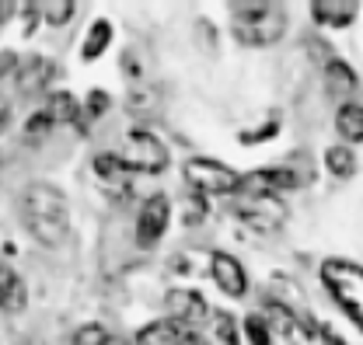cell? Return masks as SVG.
I'll use <instances>...</instances> for the list:
<instances>
[{
	"label": "cell",
	"mask_w": 363,
	"mask_h": 345,
	"mask_svg": "<svg viewBox=\"0 0 363 345\" xmlns=\"http://www.w3.org/2000/svg\"><path fill=\"white\" fill-rule=\"evenodd\" d=\"M21 216H25V227L28 234L45 244V248H56L63 244L67 230H70V210H67V196L52 185H32L21 199Z\"/></svg>",
	"instance_id": "obj_1"
},
{
	"label": "cell",
	"mask_w": 363,
	"mask_h": 345,
	"mask_svg": "<svg viewBox=\"0 0 363 345\" xmlns=\"http://www.w3.org/2000/svg\"><path fill=\"white\" fill-rule=\"evenodd\" d=\"M230 28L245 45H272L286 32V11L279 4H238Z\"/></svg>",
	"instance_id": "obj_2"
},
{
	"label": "cell",
	"mask_w": 363,
	"mask_h": 345,
	"mask_svg": "<svg viewBox=\"0 0 363 345\" xmlns=\"http://www.w3.org/2000/svg\"><path fill=\"white\" fill-rule=\"evenodd\" d=\"M321 283L332 300L346 310V317L363 332V265L346 259H328L321 265Z\"/></svg>",
	"instance_id": "obj_3"
},
{
	"label": "cell",
	"mask_w": 363,
	"mask_h": 345,
	"mask_svg": "<svg viewBox=\"0 0 363 345\" xmlns=\"http://www.w3.org/2000/svg\"><path fill=\"white\" fill-rule=\"evenodd\" d=\"M182 174H185V181H189L196 192H203V196H234V192H241V185H245V178L234 171V168H227V164L213 161V157H189Z\"/></svg>",
	"instance_id": "obj_4"
},
{
	"label": "cell",
	"mask_w": 363,
	"mask_h": 345,
	"mask_svg": "<svg viewBox=\"0 0 363 345\" xmlns=\"http://www.w3.org/2000/svg\"><path fill=\"white\" fill-rule=\"evenodd\" d=\"M126 161V168L136 174H161L168 168V150L164 143L147 130H130L126 132V154H119Z\"/></svg>",
	"instance_id": "obj_5"
},
{
	"label": "cell",
	"mask_w": 363,
	"mask_h": 345,
	"mask_svg": "<svg viewBox=\"0 0 363 345\" xmlns=\"http://www.w3.org/2000/svg\"><path fill=\"white\" fill-rule=\"evenodd\" d=\"M238 220L245 227H252L255 234H272L283 220H286V206L279 196H248L245 203H238Z\"/></svg>",
	"instance_id": "obj_6"
},
{
	"label": "cell",
	"mask_w": 363,
	"mask_h": 345,
	"mask_svg": "<svg viewBox=\"0 0 363 345\" xmlns=\"http://www.w3.org/2000/svg\"><path fill=\"white\" fill-rule=\"evenodd\" d=\"M168 220H172L168 196H150V199L140 206V216H136V241H140L143 248L157 244L161 234L168 230Z\"/></svg>",
	"instance_id": "obj_7"
},
{
	"label": "cell",
	"mask_w": 363,
	"mask_h": 345,
	"mask_svg": "<svg viewBox=\"0 0 363 345\" xmlns=\"http://www.w3.org/2000/svg\"><path fill=\"white\" fill-rule=\"evenodd\" d=\"M301 185V174L294 168H259V171L245 174V192L248 196H279L286 188H297Z\"/></svg>",
	"instance_id": "obj_8"
},
{
	"label": "cell",
	"mask_w": 363,
	"mask_h": 345,
	"mask_svg": "<svg viewBox=\"0 0 363 345\" xmlns=\"http://www.w3.org/2000/svg\"><path fill=\"white\" fill-rule=\"evenodd\" d=\"M168 310H172V321H179V324L192 328V332L213 314L210 303H206V297H203L199 290H172Z\"/></svg>",
	"instance_id": "obj_9"
},
{
	"label": "cell",
	"mask_w": 363,
	"mask_h": 345,
	"mask_svg": "<svg viewBox=\"0 0 363 345\" xmlns=\"http://www.w3.org/2000/svg\"><path fill=\"white\" fill-rule=\"evenodd\" d=\"M210 276H213V283L224 290L227 297H245V290H248V276H245V265L234 259V255H227V251H213V259H210Z\"/></svg>",
	"instance_id": "obj_10"
},
{
	"label": "cell",
	"mask_w": 363,
	"mask_h": 345,
	"mask_svg": "<svg viewBox=\"0 0 363 345\" xmlns=\"http://www.w3.org/2000/svg\"><path fill=\"white\" fill-rule=\"evenodd\" d=\"M56 77V63L49 56H28L18 63V74H14V84L21 94H43L45 87L52 84Z\"/></svg>",
	"instance_id": "obj_11"
},
{
	"label": "cell",
	"mask_w": 363,
	"mask_h": 345,
	"mask_svg": "<svg viewBox=\"0 0 363 345\" xmlns=\"http://www.w3.org/2000/svg\"><path fill=\"white\" fill-rule=\"evenodd\" d=\"M133 345H196V339H192V328H185L179 321H172V317H161V321L147 324L136 335Z\"/></svg>",
	"instance_id": "obj_12"
},
{
	"label": "cell",
	"mask_w": 363,
	"mask_h": 345,
	"mask_svg": "<svg viewBox=\"0 0 363 345\" xmlns=\"http://www.w3.org/2000/svg\"><path fill=\"white\" fill-rule=\"evenodd\" d=\"M196 345H238V324H234V314H210L196 332H192Z\"/></svg>",
	"instance_id": "obj_13"
},
{
	"label": "cell",
	"mask_w": 363,
	"mask_h": 345,
	"mask_svg": "<svg viewBox=\"0 0 363 345\" xmlns=\"http://www.w3.org/2000/svg\"><path fill=\"white\" fill-rule=\"evenodd\" d=\"M25 307H28V286L21 283V276L7 261H0V310L4 314H21Z\"/></svg>",
	"instance_id": "obj_14"
},
{
	"label": "cell",
	"mask_w": 363,
	"mask_h": 345,
	"mask_svg": "<svg viewBox=\"0 0 363 345\" xmlns=\"http://www.w3.org/2000/svg\"><path fill=\"white\" fill-rule=\"evenodd\" d=\"M357 11H360V4H353V0H315L311 4V18L328 28H346L357 18Z\"/></svg>",
	"instance_id": "obj_15"
},
{
	"label": "cell",
	"mask_w": 363,
	"mask_h": 345,
	"mask_svg": "<svg viewBox=\"0 0 363 345\" xmlns=\"http://www.w3.org/2000/svg\"><path fill=\"white\" fill-rule=\"evenodd\" d=\"M335 130L346 143H363V105L357 101H346L339 112H335Z\"/></svg>",
	"instance_id": "obj_16"
},
{
	"label": "cell",
	"mask_w": 363,
	"mask_h": 345,
	"mask_svg": "<svg viewBox=\"0 0 363 345\" xmlns=\"http://www.w3.org/2000/svg\"><path fill=\"white\" fill-rule=\"evenodd\" d=\"M81 105L74 101V94H67V91H56L52 98H49V105H45V115L52 119V126L56 123H81Z\"/></svg>",
	"instance_id": "obj_17"
},
{
	"label": "cell",
	"mask_w": 363,
	"mask_h": 345,
	"mask_svg": "<svg viewBox=\"0 0 363 345\" xmlns=\"http://www.w3.org/2000/svg\"><path fill=\"white\" fill-rule=\"evenodd\" d=\"M325 84H328L332 94H353V91H357V74L350 70V63L332 60V63L325 67Z\"/></svg>",
	"instance_id": "obj_18"
},
{
	"label": "cell",
	"mask_w": 363,
	"mask_h": 345,
	"mask_svg": "<svg viewBox=\"0 0 363 345\" xmlns=\"http://www.w3.org/2000/svg\"><path fill=\"white\" fill-rule=\"evenodd\" d=\"M108 43H112V25H108L105 18H98L88 28V39L81 45V56H84V60H98V56L108 49Z\"/></svg>",
	"instance_id": "obj_19"
},
{
	"label": "cell",
	"mask_w": 363,
	"mask_h": 345,
	"mask_svg": "<svg viewBox=\"0 0 363 345\" xmlns=\"http://www.w3.org/2000/svg\"><path fill=\"white\" fill-rule=\"evenodd\" d=\"M325 168L335 174V178H353L357 174V157H353V150L346 143H339V147H328L325 150Z\"/></svg>",
	"instance_id": "obj_20"
},
{
	"label": "cell",
	"mask_w": 363,
	"mask_h": 345,
	"mask_svg": "<svg viewBox=\"0 0 363 345\" xmlns=\"http://www.w3.org/2000/svg\"><path fill=\"white\" fill-rule=\"evenodd\" d=\"M262 317H266L269 332H279V335H294V328H297V317H294V310L286 303L269 300L262 307Z\"/></svg>",
	"instance_id": "obj_21"
},
{
	"label": "cell",
	"mask_w": 363,
	"mask_h": 345,
	"mask_svg": "<svg viewBox=\"0 0 363 345\" xmlns=\"http://www.w3.org/2000/svg\"><path fill=\"white\" fill-rule=\"evenodd\" d=\"M94 174L101 181H130L133 178V171L126 168V161L119 154H98L94 157Z\"/></svg>",
	"instance_id": "obj_22"
},
{
	"label": "cell",
	"mask_w": 363,
	"mask_h": 345,
	"mask_svg": "<svg viewBox=\"0 0 363 345\" xmlns=\"http://www.w3.org/2000/svg\"><path fill=\"white\" fill-rule=\"evenodd\" d=\"M245 335H248L252 345H269L272 342V332H269V324H266L262 314H248V317H245Z\"/></svg>",
	"instance_id": "obj_23"
},
{
	"label": "cell",
	"mask_w": 363,
	"mask_h": 345,
	"mask_svg": "<svg viewBox=\"0 0 363 345\" xmlns=\"http://www.w3.org/2000/svg\"><path fill=\"white\" fill-rule=\"evenodd\" d=\"M43 7V18L49 25H67L74 14H77V4L74 0H60V4H39Z\"/></svg>",
	"instance_id": "obj_24"
},
{
	"label": "cell",
	"mask_w": 363,
	"mask_h": 345,
	"mask_svg": "<svg viewBox=\"0 0 363 345\" xmlns=\"http://www.w3.org/2000/svg\"><path fill=\"white\" fill-rule=\"evenodd\" d=\"M108 342H112V335H108L101 324H84V328H77L74 339H70V345H108Z\"/></svg>",
	"instance_id": "obj_25"
},
{
	"label": "cell",
	"mask_w": 363,
	"mask_h": 345,
	"mask_svg": "<svg viewBox=\"0 0 363 345\" xmlns=\"http://www.w3.org/2000/svg\"><path fill=\"white\" fill-rule=\"evenodd\" d=\"M105 108H108V98H105V91H91L88 94V112H81V119H94V115H101V112H105ZM81 126H84V123H81Z\"/></svg>",
	"instance_id": "obj_26"
},
{
	"label": "cell",
	"mask_w": 363,
	"mask_h": 345,
	"mask_svg": "<svg viewBox=\"0 0 363 345\" xmlns=\"http://www.w3.org/2000/svg\"><path fill=\"white\" fill-rule=\"evenodd\" d=\"M14 63H21L14 52H0V77H7V74H18V67Z\"/></svg>",
	"instance_id": "obj_27"
},
{
	"label": "cell",
	"mask_w": 363,
	"mask_h": 345,
	"mask_svg": "<svg viewBox=\"0 0 363 345\" xmlns=\"http://www.w3.org/2000/svg\"><path fill=\"white\" fill-rule=\"evenodd\" d=\"M7 123H11V105H7V98H0V132L7 130Z\"/></svg>",
	"instance_id": "obj_28"
},
{
	"label": "cell",
	"mask_w": 363,
	"mask_h": 345,
	"mask_svg": "<svg viewBox=\"0 0 363 345\" xmlns=\"http://www.w3.org/2000/svg\"><path fill=\"white\" fill-rule=\"evenodd\" d=\"M11 11H14V4H7V0H0V25L11 18Z\"/></svg>",
	"instance_id": "obj_29"
},
{
	"label": "cell",
	"mask_w": 363,
	"mask_h": 345,
	"mask_svg": "<svg viewBox=\"0 0 363 345\" xmlns=\"http://www.w3.org/2000/svg\"><path fill=\"white\" fill-rule=\"evenodd\" d=\"M108 345H133V342H123V339H112Z\"/></svg>",
	"instance_id": "obj_30"
}]
</instances>
